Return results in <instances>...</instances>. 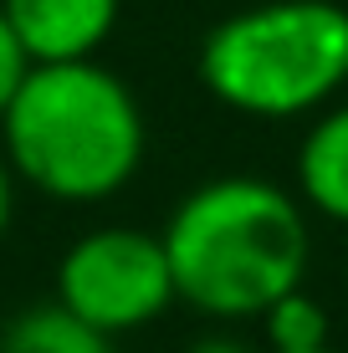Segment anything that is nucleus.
I'll return each mask as SVG.
<instances>
[{
	"instance_id": "5",
	"label": "nucleus",
	"mask_w": 348,
	"mask_h": 353,
	"mask_svg": "<svg viewBox=\"0 0 348 353\" xmlns=\"http://www.w3.org/2000/svg\"><path fill=\"white\" fill-rule=\"evenodd\" d=\"M31 62H88L118 26V0H0Z\"/></svg>"
},
{
	"instance_id": "10",
	"label": "nucleus",
	"mask_w": 348,
	"mask_h": 353,
	"mask_svg": "<svg viewBox=\"0 0 348 353\" xmlns=\"http://www.w3.org/2000/svg\"><path fill=\"white\" fill-rule=\"evenodd\" d=\"M10 215H16V174H10L6 154H0V241L10 230Z\"/></svg>"
},
{
	"instance_id": "1",
	"label": "nucleus",
	"mask_w": 348,
	"mask_h": 353,
	"mask_svg": "<svg viewBox=\"0 0 348 353\" xmlns=\"http://www.w3.org/2000/svg\"><path fill=\"white\" fill-rule=\"evenodd\" d=\"M174 297L210 318H261L307 276L303 200L272 179L225 174L185 194L164 221Z\"/></svg>"
},
{
	"instance_id": "12",
	"label": "nucleus",
	"mask_w": 348,
	"mask_h": 353,
	"mask_svg": "<svg viewBox=\"0 0 348 353\" xmlns=\"http://www.w3.org/2000/svg\"><path fill=\"white\" fill-rule=\"evenodd\" d=\"M307 353H338V348H333V343H328V348H307Z\"/></svg>"
},
{
	"instance_id": "3",
	"label": "nucleus",
	"mask_w": 348,
	"mask_h": 353,
	"mask_svg": "<svg viewBox=\"0 0 348 353\" xmlns=\"http://www.w3.org/2000/svg\"><path fill=\"white\" fill-rule=\"evenodd\" d=\"M200 82L246 118L323 113L348 82V6L338 0H261L215 21L200 41Z\"/></svg>"
},
{
	"instance_id": "11",
	"label": "nucleus",
	"mask_w": 348,
	"mask_h": 353,
	"mask_svg": "<svg viewBox=\"0 0 348 353\" xmlns=\"http://www.w3.org/2000/svg\"><path fill=\"white\" fill-rule=\"evenodd\" d=\"M185 353H256V348H251V343H241V338L210 333V338H200V343H190Z\"/></svg>"
},
{
	"instance_id": "4",
	"label": "nucleus",
	"mask_w": 348,
	"mask_h": 353,
	"mask_svg": "<svg viewBox=\"0 0 348 353\" xmlns=\"http://www.w3.org/2000/svg\"><path fill=\"white\" fill-rule=\"evenodd\" d=\"M57 302L108 338L149 327L174 302L164 236L139 225H103L72 241L57 261Z\"/></svg>"
},
{
	"instance_id": "6",
	"label": "nucleus",
	"mask_w": 348,
	"mask_h": 353,
	"mask_svg": "<svg viewBox=\"0 0 348 353\" xmlns=\"http://www.w3.org/2000/svg\"><path fill=\"white\" fill-rule=\"evenodd\" d=\"M297 190L328 221L348 225V103L323 108L297 149Z\"/></svg>"
},
{
	"instance_id": "8",
	"label": "nucleus",
	"mask_w": 348,
	"mask_h": 353,
	"mask_svg": "<svg viewBox=\"0 0 348 353\" xmlns=\"http://www.w3.org/2000/svg\"><path fill=\"white\" fill-rule=\"evenodd\" d=\"M267 327V353H307V348H328L333 327H328V307L313 297L307 287H292L261 312Z\"/></svg>"
},
{
	"instance_id": "2",
	"label": "nucleus",
	"mask_w": 348,
	"mask_h": 353,
	"mask_svg": "<svg viewBox=\"0 0 348 353\" xmlns=\"http://www.w3.org/2000/svg\"><path fill=\"white\" fill-rule=\"evenodd\" d=\"M6 164L16 185L62 205H98L143 164V108L98 57L31 62L6 118Z\"/></svg>"
},
{
	"instance_id": "9",
	"label": "nucleus",
	"mask_w": 348,
	"mask_h": 353,
	"mask_svg": "<svg viewBox=\"0 0 348 353\" xmlns=\"http://www.w3.org/2000/svg\"><path fill=\"white\" fill-rule=\"evenodd\" d=\"M26 72H31V57H26V46L16 41L6 10H0V118H6V108H10V97H16V88L26 82Z\"/></svg>"
},
{
	"instance_id": "7",
	"label": "nucleus",
	"mask_w": 348,
	"mask_h": 353,
	"mask_svg": "<svg viewBox=\"0 0 348 353\" xmlns=\"http://www.w3.org/2000/svg\"><path fill=\"white\" fill-rule=\"evenodd\" d=\"M0 353H113V338L88 327L77 312H67L52 297L36 307H21L0 327Z\"/></svg>"
}]
</instances>
